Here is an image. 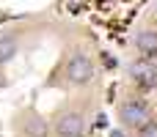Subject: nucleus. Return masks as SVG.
<instances>
[{
    "instance_id": "nucleus-8",
    "label": "nucleus",
    "mask_w": 157,
    "mask_h": 137,
    "mask_svg": "<svg viewBox=\"0 0 157 137\" xmlns=\"http://www.w3.org/2000/svg\"><path fill=\"white\" fill-rule=\"evenodd\" d=\"M138 137H157V124L155 121H146L138 126Z\"/></svg>"
},
{
    "instance_id": "nucleus-1",
    "label": "nucleus",
    "mask_w": 157,
    "mask_h": 137,
    "mask_svg": "<svg viewBox=\"0 0 157 137\" xmlns=\"http://www.w3.org/2000/svg\"><path fill=\"white\" fill-rule=\"evenodd\" d=\"M94 74H97V66H94V60L86 52H75L69 58V63H66V80H69V85L83 88V85L94 82Z\"/></svg>"
},
{
    "instance_id": "nucleus-6",
    "label": "nucleus",
    "mask_w": 157,
    "mask_h": 137,
    "mask_svg": "<svg viewBox=\"0 0 157 137\" xmlns=\"http://www.w3.org/2000/svg\"><path fill=\"white\" fill-rule=\"evenodd\" d=\"M135 47H138L144 55H155L157 52V33L155 30H141L138 38H135Z\"/></svg>"
},
{
    "instance_id": "nucleus-7",
    "label": "nucleus",
    "mask_w": 157,
    "mask_h": 137,
    "mask_svg": "<svg viewBox=\"0 0 157 137\" xmlns=\"http://www.w3.org/2000/svg\"><path fill=\"white\" fill-rule=\"evenodd\" d=\"M25 132H28V137H47L50 129H47V124H44L41 118L30 115V121H28V129H25Z\"/></svg>"
},
{
    "instance_id": "nucleus-5",
    "label": "nucleus",
    "mask_w": 157,
    "mask_h": 137,
    "mask_svg": "<svg viewBox=\"0 0 157 137\" xmlns=\"http://www.w3.org/2000/svg\"><path fill=\"white\" fill-rule=\"evenodd\" d=\"M17 52H19V38L14 33H3L0 36V66L11 63L17 58Z\"/></svg>"
},
{
    "instance_id": "nucleus-4",
    "label": "nucleus",
    "mask_w": 157,
    "mask_h": 137,
    "mask_svg": "<svg viewBox=\"0 0 157 137\" xmlns=\"http://www.w3.org/2000/svg\"><path fill=\"white\" fill-rule=\"evenodd\" d=\"M130 77H132L144 91L157 88V66L152 60H135V63L130 66Z\"/></svg>"
},
{
    "instance_id": "nucleus-2",
    "label": "nucleus",
    "mask_w": 157,
    "mask_h": 137,
    "mask_svg": "<svg viewBox=\"0 0 157 137\" xmlns=\"http://www.w3.org/2000/svg\"><path fill=\"white\" fill-rule=\"evenodd\" d=\"M149 115H152V110H149V102H146V99L130 96V99H124V102L119 104V121H121L124 126L138 129L141 124L149 121Z\"/></svg>"
},
{
    "instance_id": "nucleus-3",
    "label": "nucleus",
    "mask_w": 157,
    "mask_h": 137,
    "mask_svg": "<svg viewBox=\"0 0 157 137\" xmlns=\"http://www.w3.org/2000/svg\"><path fill=\"white\" fill-rule=\"evenodd\" d=\"M86 132V118H83V113H77V110H63V113H58V118H55V124H52V135L55 137H80Z\"/></svg>"
}]
</instances>
